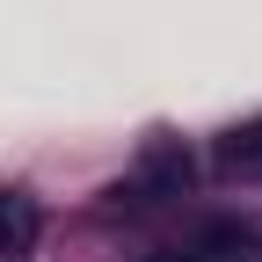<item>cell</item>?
<instances>
[{
    "label": "cell",
    "instance_id": "cell-4",
    "mask_svg": "<svg viewBox=\"0 0 262 262\" xmlns=\"http://www.w3.org/2000/svg\"><path fill=\"white\" fill-rule=\"evenodd\" d=\"M219 168H226V175H241V182H262V117L233 124V131L219 139Z\"/></svg>",
    "mask_w": 262,
    "mask_h": 262
},
{
    "label": "cell",
    "instance_id": "cell-2",
    "mask_svg": "<svg viewBox=\"0 0 262 262\" xmlns=\"http://www.w3.org/2000/svg\"><path fill=\"white\" fill-rule=\"evenodd\" d=\"M146 262H262V226L255 219H211V226H196L182 248H160Z\"/></svg>",
    "mask_w": 262,
    "mask_h": 262
},
{
    "label": "cell",
    "instance_id": "cell-1",
    "mask_svg": "<svg viewBox=\"0 0 262 262\" xmlns=\"http://www.w3.org/2000/svg\"><path fill=\"white\" fill-rule=\"evenodd\" d=\"M189 182H196L189 146H182V139H146L139 160H131L102 196H110L117 211H153V204H168V196H189Z\"/></svg>",
    "mask_w": 262,
    "mask_h": 262
},
{
    "label": "cell",
    "instance_id": "cell-3",
    "mask_svg": "<svg viewBox=\"0 0 262 262\" xmlns=\"http://www.w3.org/2000/svg\"><path fill=\"white\" fill-rule=\"evenodd\" d=\"M44 241V204L22 182H0V262H22Z\"/></svg>",
    "mask_w": 262,
    "mask_h": 262
}]
</instances>
